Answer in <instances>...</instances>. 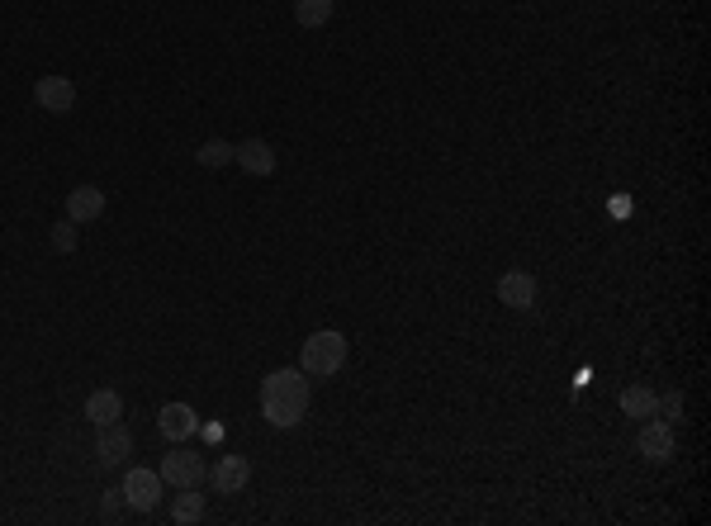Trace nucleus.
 Returning <instances> with one entry per match:
<instances>
[{"instance_id": "7ed1b4c3", "label": "nucleus", "mask_w": 711, "mask_h": 526, "mask_svg": "<svg viewBox=\"0 0 711 526\" xmlns=\"http://www.w3.org/2000/svg\"><path fill=\"white\" fill-rule=\"evenodd\" d=\"M162 484L166 489H195V484H204L209 479V465H204V455L195 451H185L181 441H176V451H166L162 455Z\"/></svg>"}, {"instance_id": "aec40b11", "label": "nucleus", "mask_w": 711, "mask_h": 526, "mask_svg": "<svg viewBox=\"0 0 711 526\" xmlns=\"http://www.w3.org/2000/svg\"><path fill=\"white\" fill-rule=\"evenodd\" d=\"M124 512V489H110L105 493V517H119Z\"/></svg>"}, {"instance_id": "f3484780", "label": "nucleus", "mask_w": 711, "mask_h": 526, "mask_svg": "<svg viewBox=\"0 0 711 526\" xmlns=\"http://www.w3.org/2000/svg\"><path fill=\"white\" fill-rule=\"evenodd\" d=\"M195 162L209 166V171H219V166L233 162V143H223V138H209V143H200V152H195Z\"/></svg>"}, {"instance_id": "dca6fc26", "label": "nucleus", "mask_w": 711, "mask_h": 526, "mask_svg": "<svg viewBox=\"0 0 711 526\" xmlns=\"http://www.w3.org/2000/svg\"><path fill=\"white\" fill-rule=\"evenodd\" d=\"M171 517H176V522H200V517H204L200 484H195V489H176V508H171Z\"/></svg>"}, {"instance_id": "f257e3e1", "label": "nucleus", "mask_w": 711, "mask_h": 526, "mask_svg": "<svg viewBox=\"0 0 711 526\" xmlns=\"http://www.w3.org/2000/svg\"><path fill=\"white\" fill-rule=\"evenodd\" d=\"M309 380L304 370H271L261 380V418L271 427H299L309 413Z\"/></svg>"}, {"instance_id": "20e7f679", "label": "nucleus", "mask_w": 711, "mask_h": 526, "mask_svg": "<svg viewBox=\"0 0 711 526\" xmlns=\"http://www.w3.org/2000/svg\"><path fill=\"white\" fill-rule=\"evenodd\" d=\"M119 489H124V503L133 512H157V503H162V474L157 470H147V465H133V470L124 474V484H119Z\"/></svg>"}, {"instance_id": "1a4fd4ad", "label": "nucleus", "mask_w": 711, "mask_h": 526, "mask_svg": "<svg viewBox=\"0 0 711 526\" xmlns=\"http://www.w3.org/2000/svg\"><path fill=\"white\" fill-rule=\"evenodd\" d=\"M636 446H640V455L645 460H669L674 455V422H645L640 427V436H636Z\"/></svg>"}, {"instance_id": "6ab92c4d", "label": "nucleus", "mask_w": 711, "mask_h": 526, "mask_svg": "<svg viewBox=\"0 0 711 526\" xmlns=\"http://www.w3.org/2000/svg\"><path fill=\"white\" fill-rule=\"evenodd\" d=\"M655 418H664V422H678V418H683V394H678V389L659 399V413H655Z\"/></svg>"}, {"instance_id": "a211bd4d", "label": "nucleus", "mask_w": 711, "mask_h": 526, "mask_svg": "<svg viewBox=\"0 0 711 526\" xmlns=\"http://www.w3.org/2000/svg\"><path fill=\"white\" fill-rule=\"evenodd\" d=\"M53 247H57L62 256H72V252H76V223H72V218L53 223Z\"/></svg>"}, {"instance_id": "9d476101", "label": "nucleus", "mask_w": 711, "mask_h": 526, "mask_svg": "<svg viewBox=\"0 0 711 526\" xmlns=\"http://www.w3.org/2000/svg\"><path fill=\"white\" fill-rule=\"evenodd\" d=\"M100 214H105V190L100 185H76L67 195V218L72 223H95Z\"/></svg>"}, {"instance_id": "4468645a", "label": "nucleus", "mask_w": 711, "mask_h": 526, "mask_svg": "<svg viewBox=\"0 0 711 526\" xmlns=\"http://www.w3.org/2000/svg\"><path fill=\"white\" fill-rule=\"evenodd\" d=\"M621 413L626 418H655L659 413V394L655 389H645V384H631V389H621Z\"/></svg>"}, {"instance_id": "423d86ee", "label": "nucleus", "mask_w": 711, "mask_h": 526, "mask_svg": "<svg viewBox=\"0 0 711 526\" xmlns=\"http://www.w3.org/2000/svg\"><path fill=\"white\" fill-rule=\"evenodd\" d=\"M157 427H162V436L176 446V441H190V436L200 432V413H195L190 403H166L162 413H157Z\"/></svg>"}, {"instance_id": "f8f14e48", "label": "nucleus", "mask_w": 711, "mask_h": 526, "mask_svg": "<svg viewBox=\"0 0 711 526\" xmlns=\"http://www.w3.org/2000/svg\"><path fill=\"white\" fill-rule=\"evenodd\" d=\"M233 162L247 171V176H271L275 171V152L261 138H247V143H237L233 147Z\"/></svg>"}, {"instance_id": "6e6552de", "label": "nucleus", "mask_w": 711, "mask_h": 526, "mask_svg": "<svg viewBox=\"0 0 711 526\" xmlns=\"http://www.w3.org/2000/svg\"><path fill=\"white\" fill-rule=\"evenodd\" d=\"M34 100H38V109H48V114H67V109L76 105V86L67 76H38Z\"/></svg>"}, {"instance_id": "0eeeda50", "label": "nucleus", "mask_w": 711, "mask_h": 526, "mask_svg": "<svg viewBox=\"0 0 711 526\" xmlns=\"http://www.w3.org/2000/svg\"><path fill=\"white\" fill-rule=\"evenodd\" d=\"M536 280H531L527 271H508V275H498V299L508 304V309H517V313H527V309H536Z\"/></svg>"}, {"instance_id": "9b49d317", "label": "nucleus", "mask_w": 711, "mask_h": 526, "mask_svg": "<svg viewBox=\"0 0 711 526\" xmlns=\"http://www.w3.org/2000/svg\"><path fill=\"white\" fill-rule=\"evenodd\" d=\"M209 479H214V489L219 493H242L247 489V479H252V465H247L242 455H219V465L209 470Z\"/></svg>"}, {"instance_id": "ddd939ff", "label": "nucleus", "mask_w": 711, "mask_h": 526, "mask_svg": "<svg viewBox=\"0 0 711 526\" xmlns=\"http://www.w3.org/2000/svg\"><path fill=\"white\" fill-rule=\"evenodd\" d=\"M86 418H91L95 427L124 418V399H119V389H95L91 399H86Z\"/></svg>"}, {"instance_id": "2eb2a0df", "label": "nucleus", "mask_w": 711, "mask_h": 526, "mask_svg": "<svg viewBox=\"0 0 711 526\" xmlns=\"http://www.w3.org/2000/svg\"><path fill=\"white\" fill-rule=\"evenodd\" d=\"M332 5H337V0H294V19H299L304 29H323L332 19Z\"/></svg>"}, {"instance_id": "f03ea898", "label": "nucleus", "mask_w": 711, "mask_h": 526, "mask_svg": "<svg viewBox=\"0 0 711 526\" xmlns=\"http://www.w3.org/2000/svg\"><path fill=\"white\" fill-rule=\"evenodd\" d=\"M342 365H347V337L332 332V327L313 332L309 342H304V351H299V370L313 375V380H328V375H337Z\"/></svg>"}, {"instance_id": "39448f33", "label": "nucleus", "mask_w": 711, "mask_h": 526, "mask_svg": "<svg viewBox=\"0 0 711 526\" xmlns=\"http://www.w3.org/2000/svg\"><path fill=\"white\" fill-rule=\"evenodd\" d=\"M128 455H133V432L124 422H105L100 436H95V460L100 465H124Z\"/></svg>"}]
</instances>
